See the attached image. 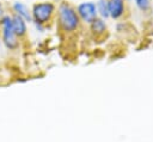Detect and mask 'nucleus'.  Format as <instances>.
<instances>
[{"label": "nucleus", "instance_id": "obj_5", "mask_svg": "<svg viewBox=\"0 0 153 142\" xmlns=\"http://www.w3.org/2000/svg\"><path fill=\"white\" fill-rule=\"evenodd\" d=\"M109 7V14L111 18L117 19L124 12V0H106Z\"/></svg>", "mask_w": 153, "mask_h": 142}, {"label": "nucleus", "instance_id": "obj_6", "mask_svg": "<svg viewBox=\"0 0 153 142\" xmlns=\"http://www.w3.org/2000/svg\"><path fill=\"white\" fill-rule=\"evenodd\" d=\"M12 26H13V30H14V33L19 37L24 36L26 33V24H25V20L18 16V14H14L12 17Z\"/></svg>", "mask_w": 153, "mask_h": 142}, {"label": "nucleus", "instance_id": "obj_10", "mask_svg": "<svg viewBox=\"0 0 153 142\" xmlns=\"http://www.w3.org/2000/svg\"><path fill=\"white\" fill-rule=\"evenodd\" d=\"M135 4H136V6H137L141 11H143V12L148 11L149 7H151L149 0H135Z\"/></svg>", "mask_w": 153, "mask_h": 142}, {"label": "nucleus", "instance_id": "obj_11", "mask_svg": "<svg viewBox=\"0 0 153 142\" xmlns=\"http://www.w3.org/2000/svg\"><path fill=\"white\" fill-rule=\"evenodd\" d=\"M4 18V8H2V5L0 4V20Z\"/></svg>", "mask_w": 153, "mask_h": 142}, {"label": "nucleus", "instance_id": "obj_9", "mask_svg": "<svg viewBox=\"0 0 153 142\" xmlns=\"http://www.w3.org/2000/svg\"><path fill=\"white\" fill-rule=\"evenodd\" d=\"M96 7H97V12L102 16V18L110 17V14H109V7H108V1L106 0H98Z\"/></svg>", "mask_w": 153, "mask_h": 142}, {"label": "nucleus", "instance_id": "obj_7", "mask_svg": "<svg viewBox=\"0 0 153 142\" xmlns=\"http://www.w3.org/2000/svg\"><path fill=\"white\" fill-rule=\"evenodd\" d=\"M13 10L16 11V14L20 16L24 20H26V21H31L32 20V16L30 14L27 7L24 4H22V2H14L13 4Z\"/></svg>", "mask_w": 153, "mask_h": 142}, {"label": "nucleus", "instance_id": "obj_2", "mask_svg": "<svg viewBox=\"0 0 153 142\" xmlns=\"http://www.w3.org/2000/svg\"><path fill=\"white\" fill-rule=\"evenodd\" d=\"M55 10V5L53 2L45 1V2H39V4H35L32 7V19L35 20L36 25H41L47 23L51 14L54 13Z\"/></svg>", "mask_w": 153, "mask_h": 142}, {"label": "nucleus", "instance_id": "obj_4", "mask_svg": "<svg viewBox=\"0 0 153 142\" xmlns=\"http://www.w3.org/2000/svg\"><path fill=\"white\" fill-rule=\"evenodd\" d=\"M76 13L78 16L86 23H91L93 19H96L97 17V7L94 2L87 1V2H81L78 8H76Z\"/></svg>", "mask_w": 153, "mask_h": 142}, {"label": "nucleus", "instance_id": "obj_8", "mask_svg": "<svg viewBox=\"0 0 153 142\" xmlns=\"http://www.w3.org/2000/svg\"><path fill=\"white\" fill-rule=\"evenodd\" d=\"M91 30L96 33V35H102L105 30H106V25L104 23L103 19L100 18H96L91 21Z\"/></svg>", "mask_w": 153, "mask_h": 142}, {"label": "nucleus", "instance_id": "obj_1", "mask_svg": "<svg viewBox=\"0 0 153 142\" xmlns=\"http://www.w3.org/2000/svg\"><path fill=\"white\" fill-rule=\"evenodd\" d=\"M79 16L76 11L67 2H61L59 6V24L65 31H74L79 25Z\"/></svg>", "mask_w": 153, "mask_h": 142}, {"label": "nucleus", "instance_id": "obj_3", "mask_svg": "<svg viewBox=\"0 0 153 142\" xmlns=\"http://www.w3.org/2000/svg\"><path fill=\"white\" fill-rule=\"evenodd\" d=\"M0 24L2 27V41L5 45L10 49L17 48L18 42H17V35L14 33L12 26V18L10 16H4V18L0 20Z\"/></svg>", "mask_w": 153, "mask_h": 142}]
</instances>
